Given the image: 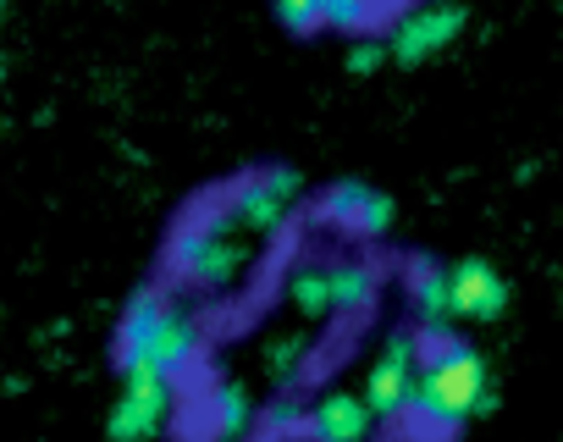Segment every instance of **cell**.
Segmentation results:
<instances>
[{"mask_svg": "<svg viewBox=\"0 0 563 442\" xmlns=\"http://www.w3.org/2000/svg\"><path fill=\"white\" fill-rule=\"evenodd\" d=\"M0 7H7V0H0Z\"/></svg>", "mask_w": 563, "mask_h": 442, "instance_id": "obj_19", "label": "cell"}, {"mask_svg": "<svg viewBox=\"0 0 563 442\" xmlns=\"http://www.w3.org/2000/svg\"><path fill=\"white\" fill-rule=\"evenodd\" d=\"M271 7H276V23L294 29V34L321 29V0H271Z\"/></svg>", "mask_w": 563, "mask_h": 442, "instance_id": "obj_16", "label": "cell"}, {"mask_svg": "<svg viewBox=\"0 0 563 442\" xmlns=\"http://www.w3.org/2000/svg\"><path fill=\"white\" fill-rule=\"evenodd\" d=\"M382 62H387V40H360V45L349 51V67H354V73H376Z\"/></svg>", "mask_w": 563, "mask_h": 442, "instance_id": "obj_17", "label": "cell"}, {"mask_svg": "<svg viewBox=\"0 0 563 442\" xmlns=\"http://www.w3.org/2000/svg\"><path fill=\"white\" fill-rule=\"evenodd\" d=\"M415 310H420V321L431 332H442L448 321H459L453 316V288H448V272L442 266H420L415 272Z\"/></svg>", "mask_w": 563, "mask_h": 442, "instance_id": "obj_12", "label": "cell"}, {"mask_svg": "<svg viewBox=\"0 0 563 442\" xmlns=\"http://www.w3.org/2000/svg\"><path fill=\"white\" fill-rule=\"evenodd\" d=\"M288 305H294L299 316H310V321L338 316V310H332V272H327V266H294V277H288Z\"/></svg>", "mask_w": 563, "mask_h": 442, "instance_id": "obj_11", "label": "cell"}, {"mask_svg": "<svg viewBox=\"0 0 563 442\" xmlns=\"http://www.w3.org/2000/svg\"><path fill=\"white\" fill-rule=\"evenodd\" d=\"M172 398H177V382L166 376H150V371H128L122 382V398L111 404V442H155L172 420Z\"/></svg>", "mask_w": 563, "mask_h": 442, "instance_id": "obj_5", "label": "cell"}, {"mask_svg": "<svg viewBox=\"0 0 563 442\" xmlns=\"http://www.w3.org/2000/svg\"><path fill=\"white\" fill-rule=\"evenodd\" d=\"M117 360H122V371H150V376L183 382L199 360V327L161 288H139L122 310Z\"/></svg>", "mask_w": 563, "mask_h": 442, "instance_id": "obj_1", "label": "cell"}, {"mask_svg": "<svg viewBox=\"0 0 563 442\" xmlns=\"http://www.w3.org/2000/svg\"><path fill=\"white\" fill-rule=\"evenodd\" d=\"M415 382H420V349H415L409 332H393L387 349H382V360L371 365L360 398L371 404L376 420H404L409 404H415Z\"/></svg>", "mask_w": 563, "mask_h": 442, "instance_id": "obj_6", "label": "cell"}, {"mask_svg": "<svg viewBox=\"0 0 563 442\" xmlns=\"http://www.w3.org/2000/svg\"><path fill=\"white\" fill-rule=\"evenodd\" d=\"M249 266V239L227 228V216L216 221H188V228L172 239V272L205 294H221L243 277Z\"/></svg>", "mask_w": 563, "mask_h": 442, "instance_id": "obj_3", "label": "cell"}, {"mask_svg": "<svg viewBox=\"0 0 563 442\" xmlns=\"http://www.w3.org/2000/svg\"><path fill=\"white\" fill-rule=\"evenodd\" d=\"M305 431H310V442H371L376 415H371V404L354 398V393H327V398L305 415Z\"/></svg>", "mask_w": 563, "mask_h": 442, "instance_id": "obj_10", "label": "cell"}, {"mask_svg": "<svg viewBox=\"0 0 563 442\" xmlns=\"http://www.w3.org/2000/svg\"><path fill=\"white\" fill-rule=\"evenodd\" d=\"M332 272V310H365L376 299V272L365 261H338Z\"/></svg>", "mask_w": 563, "mask_h": 442, "instance_id": "obj_14", "label": "cell"}, {"mask_svg": "<svg viewBox=\"0 0 563 442\" xmlns=\"http://www.w3.org/2000/svg\"><path fill=\"white\" fill-rule=\"evenodd\" d=\"M321 216L332 221L338 233H349V239H382L393 228V199L376 194L371 183H338L321 199Z\"/></svg>", "mask_w": 563, "mask_h": 442, "instance_id": "obj_8", "label": "cell"}, {"mask_svg": "<svg viewBox=\"0 0 563 442\" xmlns=\"http://www.w3.org/2000/svg\"><path fill=\"white\" fill-rule=\"evenodd\" d=\"M294 199H299V172H288V166L249 172L227 199V228L243 233V239H271L282 221H288Z\"/></svg>", "mask_w": 563, "mask_h": 442, "instance_id": "obj_4", "label": "cell"}, {"mask_svg": "<svg viewBox=\"0 0 563 442\" xmlns=\"http://www.w3.org/2000/svg\"><path fill=\"white\" fill-rule=\"evenodd\" d=\"M249 426H254V398L238 382H221L210 393V431L216 437H243Z\"/></svg>", "mask_w": 563, "mask_h": 442, "instance_id": "obj_13", "label": "cell"}, {"mask_svg": "<svg viewBox=\"0 0 563 442\" xmlns=\"http://www.w3.org/2000/svg\"><path fill=\"white\" fill-rule=\"evenodd\" d=\"M492 398H486V365L470 343H448L442 354H431L420 365V382H415V404L404 415V426L415 437H453L470 415H481Z\"/></svg>", "mask_w": 563, "mask_h": 442, "instance_id": "obj_2", "label": "cell"}, {"mask_svg": "<svg viewBox=\"0 0 563 442\" xmlns=\"http://www.w3.org/2000/svg\"><path fill=\"white\" fill-rule=\"evenodd\" d=\"M382 18V0H321V29L332 34H365Z\"/></svg>", "mask_w": 563, "mask_h": 442, "instance_id": "obj_15", "label": "cell"}, {"mask_svg": "<svg viewBox=\"0 0 563 442\" xmlns=\"http://www.w3.org/2000/svg\"><path fill=\"white\" fill-rule=\"evenodd\" d=\"M299 354H305V343H299V338L276 343V354H271V371H276V376H294V371H299Z\"/></svg>", "mask_w": 563, "mask_h": 442, "instance_id": "obj_18", "label": "cell"}, {"mask_svg": "<svg viewBox=\"0 0 563 442\" xmlns=\"http://www.w3.org/2000/svg\"><path fill=\"white\" fill-rule=\"evenodd\" d=\"M448 288H453V316L464 321H497L508 310V283L486 261H459L448 272Z\"/></svg>", "mask_w": 563, "mask_h": 442, "instance_id": "obj_9", "label": "cell"}, {"mask_svg": "<svg viewBox=\"0 0 563 442\" xmlns=\"http://www.w3.org/2000/svg\"><path fill=\"white\" fill-rule=\"evenodd\" d=\"M459 29H464V7H459V0H431V7H409V12L398 18L393 40H387V56H398L404 67H415V62L437 56L442 45H453Z\"/></svg>", "mask_w": 563, "mask_h": 442, "instance_id": "obj_7", "label": "cell"}]
</instances>
